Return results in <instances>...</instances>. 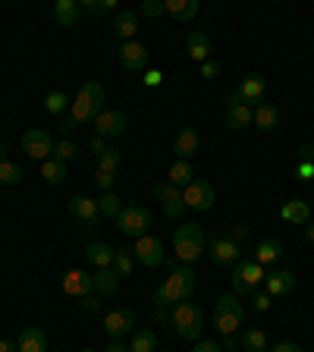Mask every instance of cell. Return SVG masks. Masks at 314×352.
<instances>
[{"label": "cell", "mask_w": 314, "mask_h": 352, "mask_svg": "<svg viewBox=\"0 0 314 352\" xmlns=\"http://www.w3.org/2000/svg\"><path fill=\"white\" fill-rule=\"evenodd\" d=\"M0 352H19L16 349V340H0Z\"/></svg>", "instance_id": "obj_58"}, {"label": "cell", "mask_w": 314, "mask_h": 352, "mask_svg": "<svg viewBox=\"0 0 314 352\" xmlns=\"http://www.w3.org/2000/svg\"><path fill=\"white\" fill-rule=\"evenodd\" d=\"M264 268L258 261H239L232 268V296H252L264 283Z\"/></svg>", "instance_id": "obj_7"}, {"label": "cell", "mask_w": 314, "mask_h": 352, "mask_svg": "<svg viewBox=\"0 0 314 352\" xmlns=\"http://www.w3.org/2000/svg\"><path fill=\"white\" fill-rule=\"evenodd\" d=\"M204 248H208V236H204L202 224L189 220V224L176 226V233H173V258L176 261L195 264L204 255Z\"/></svg>", "instance_id": "obj_2"}, {"label": "cell", "mask_w": 314, "mask_h": 352, "mask_svg": "<svg viewBox=\"0 0 314 352\" xmlns=\"http://www.w3.org/2000/svg\"><path fill=\"white\" fill-rule=\"evenodd\" d=\"M214 198H217L214 186H210L208 180H198V176L182 189V204H186L189 211H198V214H204V211L214 208Z\"/></svg>", "instance_id": "obj_8"}, {"label": "cell", "mask_w": 314, "mask_h": 352, "mask_svg": "<svg viewBox=\"0 0 314 352\" xmlns=\"http://www.w3.org/2000/svg\"><path fill=\"white\" fill-rule=\"evenodd\" d=\"M280 258H283V242H280L277 236H267V239L258 242V255H254V261L261 264V268H274Z\"/></svg>", "instance_id": "obj_23"}, {"label": "cell", "mask_w": 314, "mask_h": 352, "mask_svg": "<svg viewBox=\"0 0 314 352\" xmlns=\"http://www.w3.org/2000/svg\"><path fill=\"white\" fill-rule=\"evenodd\" d=\"M208 255L214 264H224V268H236L239 264V246L230 239V236H208Z\"/></svg>", "instance_id": "obj_10"}, {"label": "cell", "mask_w": 314, "mask_h": 352, "mask_svg": "<svg viewBox=\"0 0 314 352\" xmlns=\"http://www.w3.org/2000/svg\"><path fill=\"white\" fill-rule=\"evenodd\" d=\"M23 151L29 154L32 161L53 158V139H51V132H45V129H29V132H23Z\"/></svg>", "instance_id": "obj_12"}, {"label": "cell", "mask_w": 314, "mask_h": 352, "mask_svg": "<svg viewBox=\"0 0 314 352\" xmlns=\"http://www.w3.org/2000/svg\"><path fill=\"white\" fill-rule=\"evenodd\" d=\"M0 183H3V186L23 183V167L13 164V161H0Z\"/></svg>", "instance_id": "obj_37"}, {"label": "cell", "mask_w": 314, "mask_h": 352, "mask_svg": "<svg viewBox=\"0 0 314 352\" xmlns=\"http://www.w3.org/2000/svg\"><path fill=\"white\" fill-rule=\"evenodd\" d=\"M164 82V73H160V69H148V73H145V85H148V89H154V85H160Z\"/></svg>", "instance_id": "obj_52"}, {"label": "cell", "mask_w": 314, "mask_h": 352, "mask_svg": "<svg viewBox=\"0 0 314 352\" xmlns=\"http://www.w3.org/2000/svg\"><path fill=\"white\" fill-rule=\"evenodd\" d=\"M60 290H63V296L85 299V296H91V292H95V280H91V274L73 268V270H67V274L60 277Z\"/></svg>", "instance_id": "obj_13"}, {"label": "cell", "mask_w": 314, "mask_h": 352, "mask_svg": "<svg viewBox=\"0 0 314 352\" xmlns=\"http://www.w3.org/2000/svg\"><path fill=\"white\" fill-rule=\"evenodd\" d=\"M311 161H314V154H311Z\"/></svg>", "instance_id": "obj_63"}, {"label": "cell", "mask_w": 314, "mask_h": 352, "mask_svg": "<svg viewBox=\"0 0 314 352\" xmlns=\"http://www.w3.org/2000/svg\"><path fill=\"white\" fill-rule=\"evenodd\" d=\"M82 308L88 312V315H95V312H101V299L91 292V296H85V299H82Z\"/></svg>", "instance_id": "obj_51"}, {"label": "cell", "mask_w": 314, "mask_h": 352, "mask_svg": "<svg viewBox=\"0 0 314 352\" xmlns=\"http://www.w3.org/2000/svg\"><path fill=\"white\" fill-rule=\"evenodd\" d=\"M82 10L88 16H101V13H110V10H117V0H82Z\"/></svg>", "instance_id": "obj_42"}, {"label": "cell", "mask_w": 314, "mask_h": 352, "mask_svg": "<svg viewBox=\"0 0 314 352\" xmlns=\"http://www.w3.org/2000/svg\"><path fill=\"white\" fill-rule=\"evenodd\" d=\"M120 164H123V151L120 148H107L104 154L97 158V170H101V173H113V176H117Z\"/></svg>", "instance_id": "obj_36"}, {"label": "cell", "mask_w": 314, "mask_h": 352, "mask_svg": "<svg viewBox=\"0 0 314 352\" xmlns=\"http://www.w3.org/2000/svg\"><path fill=\"white\" fill-rule=\"evenodd\" d=\"M113 255H117V248L107 246V242H91V246L85 248V261L95 264L97 270H101V268H113Z\"/></svg>", "instance_id": "obj_27"}, {"label": "cell", "mask_w": 314, "mask_h": 352, "mask_svg": "<svg viewBox=\"0 0 314 352\" xmlns=\"http://www.w3.org/2000/svg\"><path fill=\"white\" fill-rule=\"evenodd\" d=\"M154 198L157 202H164V204H170V202H176V198H182V189L173 186L170 180H164V183H157L154 186Z\"/></svg>", "instance_id": "obj_38"}, {"label": "cell", "mask_w": 314, "mask_h": 352, "mask_svg": "<svg viewBox=\"0 0 314 352\" xmlns=\"http://www.w3.org/2000/svg\"><path fill=\"white\" fill-rule=\"evenodd\" d=\"M120 63L129 69V73L145 69V63H148V47L138 45V41H126V45L120 47Z\"/></svg>", "instance_id": "obj_20"}, {"label": "cell", "mask_w": 314, "mask_h": 352, "mask_svg": "<svg viewBox=\"0 0 314 352\" xmlns=\"http://www.w3.org/2000/svg\"><path fill=\"white\" fill-rule=\"evenodd\" d=\"M57 129H60V135H63V139H69V135H73L75 129H79V123H75L73 117H67V120H63V123H60V126H57Z\"/></svg>", "instance_id": "obj_54"}, {"label": "cell", "mask_w": 314, "mask_h": 352, "mask_svg": "<svg viewBox=\"0 0 314 352\" xmlns=\"http://www.w3.org/2000/svg\"><path fill=\"white\" fill-rule=\"evenodd\" d=\"M204 327V312L195 302H180L173 305V330L182 340H198Z\"/></svg>", "instance_id": "obj_4"}, {"label": "cell", "mask_w": 314, "mask_h": 352, "mask_svg": "<svg viewBox=\"0 0 314 352\" xmlns=\"http://www.w3.org/2000/svg\"><path fill=\"white\" fill-rule=\"evenodd\" d=\"M129 352H157V333H154L151 327L135 330V337H132V346H129Z\"/></svg>", "instance_id": "obj_34"}, {"label": "cell", "mask_w": 314, "mask_h": 352, "mask_svg": "<svg viewBox=\"0 0 314 352\" xmlns=\"http://www.w3.org/2000/svg\"><path fill=\"white\" fill-rule=\"evenodd\" d=\"M186 51H189V57H192L195 63L210 60V38H208V32H192V35L186 38Z\"/></svg>", "instance_id": "obj_26"}, {"label": "cell", "mask_w": 314, "mask_h": 352, "mask_svg": "<svg viewBox=\"0 0 314 352\" xmlns=\"http://www.w3.org/2000/svg\"><path fill=\"white\" fill-rule=\"evenodd\" d=\"M113 270H117L120 277H129V274H132V252H129V248H117V255H113Z\"/></svg>", "instance_id": "obj_40"}, {"label": "cell", "mask_w": 314, "mask_h": 352, "mask_svg": "<svg viewBox=\"0 0 314 352\" xmlns=\"http://www.w3.org/2000/svg\"><path fill=\"white\" fill-rule=\"evenodd\" d=\"M104 97H107L104 85L88 79V82H82L79 95H75L73 107H69V117H73L75 123H95V117L104 110Z\"/></svg>", "instance_id": "obj_3"}, {"label": "cell", "mask_w": 314, "mask_h": 352, "mask_svg": "<svg viewBox=\"0 0 314 352\" xmlns=\"http://www.w3.org/2000/svg\"><path fill=\"white\" fill-rule=\"evenodd\" d=\"M252 123L261 129V132H274V129L283 123V113H280L277 104H267V101H261V104L254 107V113H252Z\"/></svg>", "instance_id": "obj_18"}, {"label": "cell", "mask_w": 314, "mask_h": 352, "mask_svg": "<svg viewBox=\"0 0 314 352\" xmlns=\"http://www.w3.org/2000/svg\"><path fill=\"white\" fill-rule=\"evenodd\" d=\"M135 32H138V16L132 10H120L117 19H113V35L123 38V41H132Z\"/></svg>", "instance_id": "obj_28"}, {"label": "cell", "mask_w": 314, "mask_h": 352, "mask_svg": "<svg viewBox=\"0 0 314 352\" xmlns=\"http://www.w3.org/2000/svg\"><path fill=\"white\" fill-rule=\"evenodd\" d=\"M283 220L286 224H299V226H305V224H311V204L305 202V198H289V202L283 204Z\"/></svg>", "instance_id": "obj_24"}, {"label": "cell", "mask_w": 314, "mask_h": 352, "mask_svg": "<svg viewBox=\"0 0 314 352\" xmlns=\"http://www.w3.org/2000/svg\"><path fill=\"white\" fill-rule=\"evenodd\" d=\"M242 321H245L242 302L236 299V296H220L217 305H214V327H217L224 337H230V333H236V327H242Z\"/></svg>", "instance_id": "obj_5"}, {"label": "cell", "mask_w": 314, "mask_h": 352, "mask_svg": "<svg viewBox=\"0 0 314 352\" xmlns=\"http://www.w3.org/2000/svg\"><path fill=\"white\" fill-rule=\"evenodd\" d=\"M75 154H79V145H75L73 139H60V142H57V148H53V158L63 161V164H67V161H73Z\"/></svg>", "instance_id": "obj_41"}, {"label": "cell", "mask_w": 314, "mask_h": 352, "mask_svg": "<svg viewBox=\"0 0 314 352\" xmlns=\"http://www.w3.org/2000/svg\"><path fill=\"white\" fill-rule=\"evenodd\" d=\"M82 352H97V349H82Z\"/></svg>", "instance_id": "obj_62"}, {"label": "cell", "mask_w": 314, "mask_h": 352, "mask_svg": "<svg viewBox=\"0 0 314 352\" xmlns=\"http://www.w3.org/2000/svg\"><path fill=\"white\" fill-rule=\"evenodd\" d=\"M132 255H135V261L145 264V268H157V264L167 261L164 242L157 239V236H151V233H145V236H138V239H135Z\"/></svg>", "instance_id": "obj_9"}, {"label": "cell", "mask_w": 314, "mask_h": 352, "mask_svg": "<svg viewBox=\"0 0 314 352\" xmlns=\"http://www.w3.org/2000/svg\"><path fill=\"white\" fill-rule=\"evenodd\" d=\"M248 236H252V226H248V224H236V226L230 230V239L236 242V246H239L242 239H248Z\"/></svg>", "instance_id": "obj_48"}, {"label": "cell", "mask_w": 314, "mask_h": 352, "mask_svg": "<svg viewBox=\"0 0 314 352\" xmlns=\"http://www.w3.org/2000/svg\"><path fill=\"white\" fill-rule=\"evenodd\" d=\"M41 176H45L47 186H60L63 180H67V164L57 158H47L41 161Z\"/></svg>", "instance_id": "obj_31"}, {"label": "cell", "mask_w": 314, "mask_h": 352, "mask_svg": "<svg viewBox=\"0 0 314 352\" xmlns=\"http://www.w3.org/2000/svg\"><path fill=\"white\" fill-rule=\"evenodd\" d=\"M167 180H170L173 186L186 189L189 183L195 180V170H192V164H189V161H176V164L170 167V173H167Z\"/></svg>", "instance_id": "obj_33"}, {"label": "cell", "mask_w": 314, "mask_h": 352, "mask_svg": "<svg viewBox=\"0 0 314 352\" xmlns=\"http://www.w3.org/2000/svg\"><path fill=\"white\" fill-rule=\"evenodd\" d=\"M295 290V274L292 270H270L267 277H264V292H270V296H289V292Z\"/></svg>", "instance_id": "obj_19"}, {"label": "cell", "mask_w": 314, "mask_h": 352, "mask_svg": "<svg viewBox=\"0 0 314 352\" xmlns=\"http://www.w3.org/2000/svg\"><path fill=\"white\" fill-rule=\"evenodd\" d=\"M3 158H7V145L0 142V161H3Z\"/></svg>", "instance_id": "obj_61"}, {"label": "cell", "mask_w": 314, "mask_h": 352, "mask_svg": "<svg viewBox=\"0 0 314 352\" xmlns=\"http://www.w3.org/2000/svg\"><path fill=\"white\" fill-rule=\"evenodd\" d=\"M151 224H154V214H151L148 208H142V204H129V208L120 211V218H117V230H120L123 236H132V239L145 236Z\"/></svg>", "instance_id": "obj_6"}, {"label": "cell", "mask_w": 314, "mask_h": 352, "mask_svg": "<svg viewBox=\"0 0 314 352\" xmlns=\"http://www.w3.org/2000/svg\"><path fill=\"white\" fill-rule=\"evenodd\" d=\"M270 299H274L270 292L254 290V292H252V312H267V308H270Z\"/></svg>", "instance_id": "obj_43"}, {"label": "cell", "mask_w": 314, "mask_h": 352, "mask_svg": "<svg viewBox=\"0 0 314 352\" xmlns=\"http://www.w3.org/2000/svg\"><path fill=\"white\" fill-rule=\"evenodd\" d=\"M264 91H267V82H264V75L248 73V75H242V82H239V89H236V95L242 97V104L258 107V104H261V97H264Z\"/></svg>", "instance_id": "obj_17"}, {"label": "cell", "mask_w": 314, "mask_h": 352, "mask_svg": "<svg viewBox=\"0 0 314 352\" xmlns=\"http://www.w3.org/2000/svg\"><path fill=\"white\" fill-rule=\"evenodd\" d=\"M132 327H135V312L132 308H113V312H107V318H104V330H107V337L110 340H120V337H126V333H132Z\"/></svg>", "instance_id": "obj_15"}, {"label": "cell", "mask_w": 314, "mask_h": 352, "mask_svg": "<svg viewBox=\"0 0 314 352\" xmlns=\"http://www.w3.org/2000/svg\"><path fill=\"white\" fill-rule=\"evenodd\" d=\"M113 180H117L113 173H101V170L95 173V183H97V189H101V192H113Z\"/></svg>", "instance_id": "obj_47"}, {"label": "cell", "mask_w": 314, "mask_h": 352, "mask_svg": "<svg viewBox=\"0 0 314 352\" xmlns=\"http://www.w3.org/2000/svg\"><path fill=\"white\" fill-rule=\"evenodd\" d=\"M67 107H69V97L63 95V91H51V95L45 97V110L53 113V117H57V113H67Z\"/></svg>", "instance_id": "obj_39"}, {"label": "cell", "mask_w": 314, "mask_h": 352, "mask_svg": "<svg viewBox=\"0 0 314 352\" xmlns=\"http://www.w3.org/2000/svg\"><path fill=\"white\" fill-rule=\"evenodd\" d=\"M16 349L19 352H47V333L41 327H23V333L16 337Z\"/></svg>", "instance_id": "obj_22"}, {"label": "cell", "mask_w": 314, "mask_h": 352, "mask_svg": "<svg viewBox=\"0 0 314 352\" xmlns=\"http://www.w3.org/2000/svg\"><path fill=\"white\" fill-rule=\"evenodd\" d=\"M202 75H204V79H217V75H220V63L217 60H204L202 63Z\"/></svg>", "instance_id": "obj_50"}, {"label": "cell", "mask_w": 314, "mask_h": 352, "mask_svg": "<svg viewBox=\"0 0 314 352\" xmlns=\"http://www.w3.org/2000/svg\"><path fill=\"white\" fill-rule=\"evenodd\" d=\"M192 352H224V346H220V343H214V340H202V343L195 346Z\"/></svg>", "instance_id": "obj_53"}, {"label": "cell", "mask_w": 314, "mask_h": 352, "mask_svg": "<svg viewBox=\"0 0 314 352\" xmlns=\"http://www.w3.org/2000/svg\"><path fill=\"white\" fill-rule=\"evenodd\" d=\"M91 280H95V292H101V296H113V292L120 290V283H123V277L113 268H101Z\"/></svg>", "instance_id": "obj_29"}, {"label": "cell", "mask_w": 314, "mask_h": 352, "mask_svg": "<svg viewBox=\"0 0 314 352\" xmlns=\"http://www.w3.org/2000/svg\"><path fill=\"white\" fill-rule=\"evenodd\" d=\"M292 173H295V180L299 183H308V180H314V164L311 161H302V164H295Z\"/></svg>", "instance_id": "obj_45"}, {"label": "cell", "mask_w": 314, "mask_h": 352, "mask_svg": "<svg viewBox=\"0 0 314 352\" xmlns=\"http://www.w3.org/2000/svg\"><path fill=\"white\" fill-rule=\"evenodd\" d=\"M270 352H302V346H299V343H292V340H280V343L274 346Z\"/></svg>", "instance_id": "obj_55"}, {"label": "cell", "mask_w": 314, "mask_h": 352, "mask_svg": "<svg viewBox=\"0 0 314 352\" xmlns=\"http://www.w3.org/2000/svg\"><path fill=\"white\" fill-rule=\"evenodd\" d=\"M104 352H129V349H126V346L120 343V340H110V343H107V349H104Z\"/></svg>", "instance_id": "obj_57"}, {"label": "cell", "mask_w": 314, "mask_h": 352, "mask_svg": "<svg viewBox=\"0 0 314 352\" xmlns=\"http://www.w3.org/2000/svg\"><path fill=\"white\" fill-rule=\"evenodd\" d=\"M195 283H198V277H195L192 268L170 270V277L154 290V305L170 308V305H180V302H189L195 292Z\"/></svg>", "instance_id": "obj_1"}, {"label": "cell", "mask_w": 314, "mask_h": 352, "mask_svg": "<svg viewBox=\"0 0 314 352\" xmlns=\"http://www.w3.org/2000/svg\"><path fill=\"white\" fill-rule=\"evenodd\" d=\"M97 211H101V218H120L123 198L117 192H101V198H97Z\"/></svg>", "instance_id": "obj_35"}, {"label": "cell", "mask_w": 314, "mask_h": 352, "mask_svg": "<svg viewBox=\"0 0 314 352\" xmlns=\"http://www.w3.org/2000/svg\"><path fill=\"white\" fill-rule=\"evenodd\" d=\"M182 211H186V204H182V198H176V202L164 204V218H167V220H180Z\"/></svg>", "instance_id": "obj_46"}, {"label": "cell", "mask_w": 314, "mask_h": 352, "mask_svg": "<svg viewBox=\"0 0 314 352\" xmlns=\"http://www.w3.org/2000/svg\"><path fill=\"white\" fill-rule=\"evenodd\" d=\"M129 126V117L123 110H101L95 117V135L97 139H120Z\"/></svg>", "instance_id": "obj_11"}, {"label": "cell", "mask_w": 314, "mask_h": 352, "mask_svg": "<svg viewBox=\"0 0 314 352\" xmlns=\"http://www.w3.org/2000/svg\"><path fill=\"white\" fill-rule=\"evenodd\" d=\"M151 315H154L157 324H173V312H170V308H164V305H154V312H151Z\"/></svg>", "instance_id": "obj_49"}, {"label": "cell", "mask_w": 314, "mask_h": 352, "mask_svg": "<svg viewBox=\"0 0 314 352\" xmlns=\"http://www.w3.org/2000/svg\"><path fill=\"white\" fill-rule=\"evenodd\" d=\"M69 214L82 224V230H95L97 220H101L97 198H88V195H75V198H69Z\"/></svg>", "instance_id": "obj_14"}, {"label": "cell", "mask_w": 314, "mask_h": 352, "mask_svg": "<svg viewBox=\"0 0 314 352\" xmlns=\"http://www.w3.org/2000/svg\"><path fill=\"white\" fill-rule=\"evenodd\" d=\"M252 113H254V107L242 104V97L236 91H230V97H226V126L236 129V132L252 126Z\"/></svg>", "instance_id": "obj_16"}, {"label": "cell", "mask_w": 314, "mask_h": 352, "mask_svg": "<svg viewBox=\"0 0 314 352\" xmlns=\"http://www.w3.org/2000/svg\"><path fill=\"white\" fill-rule=\"evenodd\" d=\"M305 242H314V224H305Z\"/></svg>", "instance_id": "obj_60"}, {"label": "cell", "mask_w": 314, "mask_h": 352, "mask_svg": "<svg viewBox=\"0 0 314 352\" xmlns=\"http://www.w3.org/2000/svg\"><path fill=\"white\" fill-rule=\"evenodd\" d=\"M236 346H239V340H236V337H232V333H230V337H224V349H236Z\"/></svg>", "instance_id": "obj_59"}, {"label": "cell", "mask_w": 314, "mask_h": 352, "mask_svg": "<svg viewBox=\"0 0 314 352\" xmlns=\"http://www.w3.org/2000/svg\"><path fill=\"white\" fill-rule=\"evenodd\" d=\"M239 346L245 352H267V333L258 327H248L245 333L239 337Z\"/></svg>", "instance_id": "obj_32"}, {"label": "cell", "mask_w": 314, "mask_h": 352, "mask_svg": "<svg viewBox=\"0 0 314 352\" xmlns=\"http://www.w3.org/2000/svg\"><path fill=\"white\" fill-rule=\"evenodd\" d=\"M167 13L176 23H192L198 16V0H167Z\"/></svg>", "instance_id": "obj_30"}, {"label": "cell", "mask_w": 314, "mask_h": 352, "mask_svg": "<svg viewBox=\"0 0 314 352\" xmlns=\"http://www.w3.org/2000/svg\"><path fill=\"white\" fill-rule=\"evenodd\" d=\"M88 151H91V154H95V158H101V154H104V151H107V142H104V139H97V135H95V139H91V142H88Z\"/></svg>", "instance_id": "obj_56"}, {"label": "cell", "mask_w": 314, "mask_h": 352, "mask_svg": "<svg viewBox=\"0 0 314 352\" xmlns=\"http://www.w3.org/2000/svg\"><path fill=\"white\" fill-rule=\"evenodd\" d=\"M142 13L151 16V19H157V16L167 13V3H160V0H145V3H142Z\"/></svg>", "instance_id": "obj_44"}, {"label": "cell", "mask_w": 314, "mask_h": 352, "mask_svg": "<svg viewBox=\"0 0 314 352\" xmlns=\"http://www.w3.org/2000/svg\"><path fill=\"white\" fill-rule=\"evenodd\" d=\"M79 16H82V3H75V0H57L53 3V19L63 29H73L79 23Z\"/></svg>", "instance_id": "obj_25"}, {"label": "cell", "mask_w": 314, "mask_h": 352, "mask_svg": "<svg viewBox=\"0 0 314 352\" xmlns=\"http://www.w3.org/2000/svg\"><path fill=\"white\" fill-rule=\"evenodd\" d=\"M198 142H202V139H198V129L182 126L180 132H176V139H173V154L180 161H189L195 151H198Z\"/></svg>", "instance_id": "obj_21"}]
</instances>
